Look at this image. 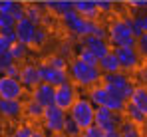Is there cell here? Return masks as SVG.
I'll use <instances>...</instances> for the list:
<instances>
[{"instance_id": "cell-1", "label": "cell", "mask_w": 147, "mask_h": 137, "mask_svg": "<svg viewBox=\"0 0 147 137\" xmlns=\"http://www.w3.org/2000/svg\"><path fill=\"white\" fill-rule=\"evenodd\" d=\"M68 74H70V80L82 90H90V88L101 84V76H103L99 66H90V64H86V62H82L78 58L70 60Z\"/></svg>"}, {"instance_id": "cell-2", "label": "cell", "mask_w": 147, "mask_h": 137, "mask_svg": "<svg viewBox=\"0 0 147 137\" xmlns=\"http://www.w3.org/2000/svg\"><path fill=\"white\" fill-rule=\"evenodd\" d=\"M101 86L109 91L111 95H117L125 101L131 99L133 90H135V84L131 80L129 74L125 72H117V74H103L101 76Z\"/></svg>"}, {"instance_id": "cell-3", "label": "cell", "mask_w": 147, "mask_h": 137, "mask_svg": "<svg viewBox=\"0 0 147 137\" xmlns=\"http://www.w3.org/2000/svg\"><path fill=\"white\" fill-rule=\"evenodd\" d=\"M66 121H68V111L50 105L44 109V117H42V129L48 133L50 137H60L64 135L66 129Z\"/></svg>"}, {"instance_id": "cell-4", "label": "cell", "mask_w": 147, "mask_h": 137, "mask_svg": "<svg viewBox=\"0 0 147 137\" xmlns=\"http://www.w3.org/2000/svg\"><path fill=\"white\" fill-rule=\"evenodd\" d=\"M68 115L72 117L82 129H86V127H90V125L96 123V119H94L96 117V105L90 101L88 95H80L76 99V103L72 105V109L68 111Z\"/></svg>"}, {"instance_id": "cell-5", "label": "cell", "mask_w": 147, "mask_h": 137, "mask_svg": "<svg viewBox=\"0 0 147 137\" xmlns=\"http://www.w3.org/2000/svg\"><path fill=\"white\" fill-rule=\"evenodd\" d=\"M78 97H80V95H78V86L70 80V82H66V84H62V86L56 88L54 105L60 107V109H64V111H70Z\"/></svg>"}, {"instance_id": "cell-6", "label": "cell", "mask_w": 147, "mask_h": 137, "mask_svg": "<svg viewBox=\"0 0 147 137\" xmlns=\"http://www.w3.org/2000/svg\"><path fill=\"white\" fill-rule=\"evenodd\" d=\"M38 74H40V82H46L50 86L58 88L66 82H70V74L68 70H60V68H54L50 66L48 62H38Z\"/></svg>"}, {"instance_id": "cell-7", "label": "cell", "mask_w": 147, "mask_h": 137, "mask_svg": "<svg viewBox=\"0 0 147 137\" xmlns=\"http://www.w3.org/2000/svg\"><path fill=\"white\" fill-rule=\"evenodd\" d=\"M113 52H115V56L119 60L121 72H125V74L137 72L139 66H141V62H143V58L139 56V52H137L135 46L133 48H113Z\"/></svg>"}, {"instance_id": "cell-8", "label": "cell", "mask_w": 147, "mask_h": 137, "mask_svg": "<svg viewBox=\"0 0 147 137\" xmlns=\"http://www.w3.org/2000/svg\"><path fill=\"white\" fill-rule=\"evenodd\" d=\"M96 125H99L105 133L107 131H117L123 123V113H115L107 107H96Z\"/></svg>"}, {"instance_id": "cell-9", "label": "cell", "mask_w": 147, "mask_h": 137, "mask_svg": "<svg viewBox=\"0 0 147 137\" xmlns=\"http://www.w3.org/2000/svg\"><path fill=\"white\" fill-rule=\"evenodd\" d=\"M26 90L16 78L0 76V97L2 99H24Z\"/></svg>"}, {"instance_id": "cell-10", "label": "cell", "mask_w": 147, "mask_h": 137, "mask_svg": "<svg viewBox=\"0 0 147 137\" xmlns=\"http://www.w3.org/2000/svg\"><path fill=\"white\" fill-rule=\"evenodd\" d=\"M24 117V99H2L0 97V119L18 121Z\"/></svg>"}, {"instance_id": "cell-11", "label": "cell", "mask_w": 147, "mask_h": 137, "mask_svg": "<svg viewBox=\"0 0 147 137\" xmlns=\"http://www.w3.org/2000/svg\"><path fill=\"white\" fill-rule=\"evenodd\" d=\"M20 84L24 86L26 93H32V90L38 86V84H42L40 82V74H38V64L36 62H26L24 66H22V72H20Z\"/></svg>"}, {"instance_id": "cell-12", "label": "cell", "mask_w": 147, "mask_h": 137, "mask_svg": "<svg viewBox=\"0 0 147 137\" xmlns=\"http://www.w3.org/2000/svg\"><path fill=\"white\" fill-rule=\"evenodd\" d=\"M82 44L86 46L88 50H92L98 60H101L103 56H107V54L111 52V46L107 42V38H99V36H94V34L84 36V38H82Z\"/></svg>"}, {"instance_id": "cell-13", "label": "cell", "mask_w": 147, "mask_h": 137, "mask_svg": "<svg viewBox=\"0 0 147 137\" xmlns=\"http://www.w3.org/2000/svg\"><path fill=\"white\" fill-rule=\"evenodd\" d=\"M32 99H36L42 107H50V105H54V95H56V88L54 86H50L46 82H42V84H38L32 93H28Z\"/></svg>"}, {"instance_id": "cell-14", "label": "cell", "mask_w": 147, "mask_h": 137, "mask_svg": "<svg viewBox=\"0 0 147 137\" xmlns=\"http://www.w3.org/2000/svg\"><path fill=\"white\" fill-rule=\"evenodd\" d=\"M14 30H16L18 42L32 46V42H34V36H36V30H38V24H34L30 18H22V20H18V22H16Z\"/></svg>"}, {"instance_id": "cell-15", "label": "cell", "mask_w": 147, "mask_h": 137, "mask_svg": "<svg viewBox=\"0 0 147 137\" xmlns=\"http://www.w3.org/2000/svg\"><path fill=\"white\" fill-rule=\"evenodd\" d=\"M109 36H133V30H131V24H129V16L127 14L109 20V24H107V38Z\"/></svg>"}, {"instance_id": "cell-16", "label": "cell", "mask_w": 147, "mask_h": 137, "mask_svg": "<svg viewBox=\"0 0 147 137\" xmlns=\"http://www.w3.org/2000/svg\"><path fill=\"white\" fill-rule=\"evenodd\" d=\"M74 10L88 20H98L101 16L96 0H74Z\"/></svg>"}, {"instance_id": "cell-17", "label": "cell", "mask_w": 147, "mask_h": 137, "mask_svg": "<svg viewBox=\"0 0 147 137\" xmlns=\"http://www.w3.org/2000/svg\"><path fill=\"white\" fill-rule=\"evenodd\" d=\"M42 4L50 14H54L58 18H62L66 12L74 10V0H44Z\"/></svg>"}, {"instance_id": "cell-18", "label": "cell", "mask_w": 147, "mask_h": 137, "mask_svg": "<svg viewBox=\"0 0 147 137\" xmlns=\"http://www.w3.org/2000/svg\"><path fill=\"white\" fill-rule=\"evenodd\" d=\"M44 109L46 107H42L36 99H32V97L24 99V117L26 119H30V121H42Z\"/></svg>"}, {"instance_id": "cell-19", "label": "cell", "mask_w": 147, "mask_h": 137, "mask_svg": "<svg viewBox=\"0 0 147 137\" xmlns=\"http://www.w3.org/2000/svg\"><path fill=\"white\" fill-rule=\"evenodd\" d=\"M10 54L14 58V62L18 64H26L32 60V46L22 44V42H16L14 46H10Z\"/></svg>"}, {"instance_id": "cell-20", "label": "cell", "mask_w": 147, "mask_h": 137, "mask_svg": "<svg viewBox=\"0 0 147 137\" xmlns=\"http://www.w3.org/2000/svg\"><path fill=\"white\" fill-rule=\"evenodd\" d=\"M99 70H101V74H117V72H121V66H119V60H117V56H115V52L111 50L107 56H103L101 60H99Z\"/></svg>"}, {"instance_id": "cell-21", "label": "cell", "mask_w": 147, "mask_h": 137, "mask_svg": "<svg viewBox=\"0 0 147 137\" xmlns=\"http://www.w3.org/2000/svg\"><path fill=\"white\" fill-rule=\"evenodd\" d=\"M44 4L42 2H26V18H30L34 24H38V26H42L44 22Z\"/></svg>"}, {"instance_id": "cell-22", "label": "cell", "mask_w": 147, "mask_h": 137, "mask_svg": "<svg viewBox=\"0 0 147 137\" xmlns=\"http://www.w3.org/2000/svg\"><path fill=\"white\" fill-rule=\"evenodd\" d=\"M129 101H131L135 107H139V109L147 115V86H145V84L135 86L133 95H131V99H129Z\"/></svg>"}, {"instance_id": "cell-23", "label": "cell", "mask_w": 147, "mask_h": 137, "mask_svg": "<svg viewBox=\"0 0 147 137\" xmlns=\"http://www.w3.org/2000/svg\"><path fill=\"white\" fill-rule=\"evenodd\" d=\"M123 117L127 119V121H131V123H135L137 127H141L143 123H145L147 115L139 109V107H135L131 101H127V107H125V111H123Z\"/></svg>"}, {"instance_id": "cell-24", "label": "cell", "mask_w": 147, "mask_h": 137, "mask_svg": "<svg viewBox=\"0 0 147 137\" xmlns=\"http://www.w3.org/2000/svg\"><path fill=\"white\" fill-rule=\"evenodd\" d=\"M107 42L111 46V50L113 48H133L137 44V38L135 36H109Z\"/></svg>"}, {"instance_id": "cell-25", "label": "cell", "mask_w": 147, "mask_h": 137, "mask_svg": "<svg viewBox=\"0 0 147 137\" xmlns=\"http://www.w3.org/2000/svg\"><path fill=\"white\" fill-rule=\"evenodd\" d=\"M119 133H121V137H143L141 129H139L135 123L127 121V119H123L121 127H119Z\"/></svg>"}, {"instance_id": "cell-26", "label": "cell", "mask_w": 147, "mask_h": 137, "mask_svg": "<svg viewBox=\"0 0 147 137\" xmlns=\"http://www.w3.org/2000/svg\"><path fill=\"white\" fill-rule=\"evenodd\" d=\"M48 40H50L48 28H44V26H38V30H36V36H34V42H32V48H44V46L48 44Z\"/></svg>"}, {"instance_id": "cell-27", "label": "cell", "mask_w": 147, "mask_h": 137, "mask_svg": "<svg viewBox=\"0 0 147 137\" xmlns=\"http://www.w3.org/2000/svg\"><path fill=\"white\" fill-rule=\"evenodd\" d=\"M46 62H48L50 66L60 68V70H68V68H70V60H68L64 54H52V56L46 58Z\"/></svg>"}, {"instance_id": "cell-28", "label": "cell", "mask_w": 147, "mask_h": 137, "mask_svg": "<svg viewBox=\"0 0 147 137\" xmlns=\"http://www.w3.org/2000/svg\"><path fill=\"white\" fill-rule=\"evenodd\" d=\"M82 131H84V129H82V127H80V125L72 119V117L68 115L66 129H64V137H80V135H82Z\"/></svg>"}, {"instance_id": "cell-29", "label": "cell", "mask_w": 147, "mask_h": 137, "mask_svg": "<svg viewBox=\"0 0 147 137\" xmlns=\"http://www.w3.org/2000/svg\"><path fill=\"white\" fill-rule=\"evenodd\" d=\"M32 131H34V127H32V125L20 123L18 127H14V131H12V133H8V137H32Z\"/></svg>"}, {"instance_id": "cell-30", "label": "cell", "mask_w": 147, "mask_h": 137, "mask_svg": "<svg viewBox=\"0 0 147 137\" xmlns=\"http://www.w3.org/2000/svg\"><path fill=\"white\" fill-rule=\"evenodd\" d=\"M12 16H14L16 22L22 20V18H26V0H16L14 8H12Z\"/></svg>"}, {"instance_id": "cell-31", "label": "cell", "mask_w": 147, "mask_h": 137, "mask_svg": "<svg viewBox=\"0 0 147 137\" xmlns=\"http://www.w3.org/2000/svg\"><path fill=\"white\" fill-rule=\"evenodd\" d=\"M98 8H99L101 16L111 14V12H115V2L113 0H98Z\"/></svg>"}, {"instance_id": "cell-32", "label": "cell", "mask_w": 147, "mask_h": 137, "mask_svg": "<svg viewBox=\"0 0 147 137\" xmlns=\"http://www.w3.org/2000/svg\"><path fill=\"white\" fill-rule=\"evenodd\" d=\"M80 137H105V131L99 127V125H90V127H86L84 131H82V135Z\"/></svg>"}, {"instance_id": "cell-33", "label": "cell", "mask_w": 147, "mask_h": 137, "mask_svg": "<svg viewBox=\"0 0 147 137\" xmlns=\"http://www.w3.org/2000/svg\"><path fill=\"white\" fill-rule=\"evenodd\" d=\"M14 26H16V20H14L12 14L0 12V32H2V30H8V28H14Z\"/></svg>"}, {"instance_id": "cell-34", "label": "cell", "mask_w": 147, "mask_h": 137, "mask_svg": "<svg viewBox=\"0 0 147 137\" xmlns=\"http://www.w3.org/2000/svg\"><path fill=\"white\" fill-rule=\"evenodd\" d=\"M135 48H137L139 56H141L143 60H147V32H145V34H141V36L137 38V44H135Z\"/></svg>"}, {"instance_id": "cell-35", "label": "cell", "mask_w": 147, "mask_h": 137, "mask_svg": "<svg viewBox=\"0 0 147 137\" xmlns=\"http://www.w3.org/2000/svg\"><path fill=\"white\" fill-rule=\"evenodd\" d=\"M10 64H14V58H12L10 50H8L4 56H0V76H4V74H6V70H8Z\"/></svg>"}, {"instance_id": "cell-36", "label": "cell", "mask_w": 147, "mask_h": 137, "mask_svg": "<svg viewBox=\"0 0 147 137\" xmlns=\"http://www.w3.org/2000/svg\"><path fill=\"white\" fill-rule=\"evenodd\" d=\"M20 72H22V64H18V62H14V64H10L8 70H6V74L4 76H8V78H20Z\"/></svg>"}, {"instance_id": "cell-37", "label": "cell", "mask_w": 147, "mask_h": 137, "mask_svg": "<svg viewBox=\"0 0 147 137\" xmlns=\"http://www.w3.org/2000/svg\"><path fill=\"white\" fill-rule=\"evenodd\" d=\"M129 10H147V0H125Z\"/></svg>"}, {"instance_id": "cell-38", "label": "cell", "mask_w": 147, "mask_h": 137, "mask_svg": "<svg viewBox=\"0 0 147 137\" xmlns=\"http://www.w3.org/2000/svg\"><path fill=\"white\" fill-rule=\"evenodd\" d=\"M133 16H137V20L141 22V28L143 32H147V10H131Z\"/></svg>"}, {"instance_id": "cell-39", "label": "cell", "mask_w": 147, "mask_h": 137, "mask_svg": "<svg viewBox=\"0 0 147 137\" xmlns=\"http://www.w3.org/2000/svg\"><path fill=\"white\" fill-rule=\"evenodd\" d=\"M14 4H16V0H0V12H4V14H12Z\"/></svg>"}, {"instance_id": "cell-40", "label": "cell", "mask_w": 147, "mask_h": 137, "mask_svg": "<svg viewBox=\"0 0 147 137\" xmlns=\"http://www.w3.org/2000/svg\"><path fill=\"white\" fill-rule=\"evenodd\" d=\"M137 78H139L141 84L147 86V64H141V66H139V70H137Z\"/></svg>"}, {"instance_id": "cell-41", "label": "cell", "mask_w": 147, "mask_h": 137, "mask_svg": "<svg viewBox=\"0 0 147 137\" xmlns=\"http://www.w3.org/2000/svg\"><path fill=\"white\" fill-rule=\"evenodd\" d=\"M8 50H10V44H8V42H6V38L0 34V56H4Z\"/></svg>"}, {"instance_id": "cell-42", "label": "cell", "mask_w": 147, "mask_h": 137, "mask_svg": "<svg viewBox=\"0 0 147 137\" xmlns=\"http://www.w3.org/2000/svg\"><path fill=\"white\" fill-rule=\"evenodd\" d=\"M32 137H50V135L46 133V131H44V129H36V127H34V131H32Z\"/></svg>"}, {"instance_id": "cell-43", "label": "cell", "mask_w": 147, "mask_h": 137, "mask_svg": "<svg viewBox=\"0 0 147 137\" xmlns=\"http://www.w3.org/2000/svg\"><path fill=\"white\" fill-rule=\"evenodd\" d=\"M105 137H121V133H119V129H117V131H107Z\"/></svg>"}, {"instance_id": "cell-44", "label": "cell", "mask_w": 147, "mask_h": 137, "mask_svg": "<svg viewBox=\"0 0 147 137\" xmlns=\"http://www.w3.org/2000/svg\"><path fill=\"white\" fill-rule=\"evenodd\" d=\"M139 129H141V133H143V137H147V119H145V123H143V125H141Z\"/></svg>"}, {"instance_id": "cell-45", "label": "cell", "mask_w": 147, "mask_h": 137, "mask_svg": "<svg viewBox=\"0 0 147 137\" xmlns=\"http://www.w3.org/2000/svg\"><path fill=\"white\" fill-rule=\"evenodd\" d=\"M4 135V127H2V125H0V137Z\"/></svg>"}, {"instance_id": "cell-46", "label": "cell", "mask_w": 147, "mask_h": 137, "mask_svg": "<svg viewBox=\"0 0 147 137\" xmlns=\"http://www.w3.org/2000/svg\"><path fill=\"white\" fill-rule=\"evenodd\" d=\"M60 137H64V135H60Z\"/></svg>"}, {"instance_id": "cell-47", "label": "cell", "mask_w": 147, "mask_h": 137, "mask_svg": "<svg viewBox=\"0 0 147 137\" xmlns=\"http://www.w3.org/2000/svg\"><path fill=\"white\" fill-rule=\"evenodd\" d=\"M96 2H98V0H96Z\"/></svg>"}]
</instances>
